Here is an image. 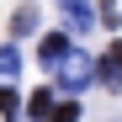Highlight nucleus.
<instances>
[{"label": "nucleus", "mask_w": 122, "mask_h": 122, "mask_svg": "<svg viewBox=\"0 0 122 122\" xmlns=\"http://www.w3.org/2000/svg\"><path fill=\"white\" fill-rule=\"evenodd\" d=\"M101 80H106V85L122 80V43H112L106 53H101Z\"/></svg>", "instance_id": "1"}, {"label": "nucleus", "mask_w": 122, "mask_h": 122, "mask_svg": "<svg viewBox=\"0 0 122 122\" xmlns=\"http://www.w3.org/2000/svg\"><path fill=\"white\" fill-rule=\"evenodd\" d=\"M69 58V37H43V64H64Z\"/></svg>", "instance_id": "2"}, {"label": "nucleus", "mask_w": 122, "mask_h": 122, "mask_svg": "<svg viewBox=\"0 0 122 122\" xmlns=\"http://www.w3.org/2000/svg\"><path fill=\"white\" fill-rule=\"evenodd\" d=\"M64 16H69V27L80 32V27H90V5L85 0H64Z\"/></svg>", "instance_id": "3"}, {"label": "nucleus", "mask_w": 122, "mask_h": 122, "mask_svg": "<svg viewBox=\"0 0 122 122\" xmlns=\"http://www.w3.org/2000/svg\"><path fill=\"white\" fill-rule=\"evenodd\" d=\"M32 27H37V11L21 5V11H16V32H32Z\"/></svg>", "instance_id": "4"}, {"label": "nucleus", "mask_w": 122, "mask_h": 122, "mask_svg": "<svg viewBox=\"0 0 122 122\" xmlns=\"http://www.w3.org/2000/svg\"><path fill=\"white\" fill-rule=\"evenodd\" d=\"M53 122H80V106H53Z\"/></svg>", "instance_id": "5"}, {"label": "nucleus", "mask_w": 122, "mask_h": 122, "mask_svg": "<svg viewBox=\"0 0 122 122\" xmlns=\"http://www.w3.org/2000/svg\"><path fill=\"white\" fill-rule=\"evenodd\" d=\"M0 112H5V117L16 112V90H0Z\"/></svg>", "instance_id": "6"}]
</instances>
